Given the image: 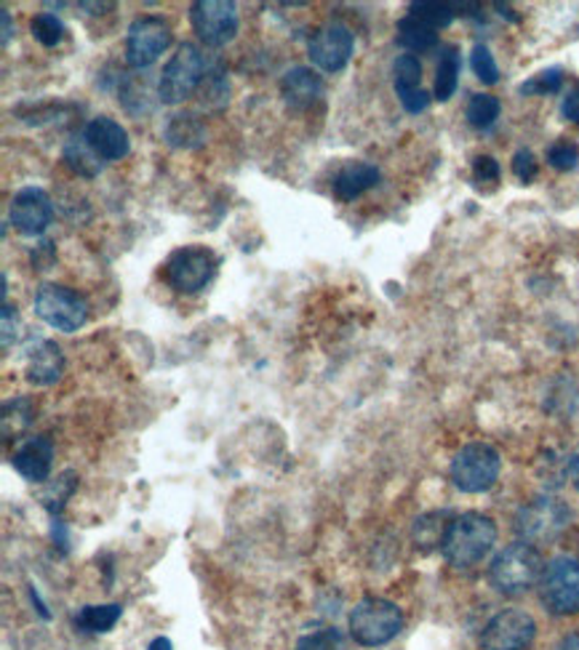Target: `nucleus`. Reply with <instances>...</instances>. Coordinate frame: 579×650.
Instances as JSON below:
<instances>
[{"label": "nucleus", "instance_id": "obj_1", "mask_svg": "<svg viewBox=\"0 0 579 650\" xmlns=\"http://www.w3.org/2000/svg\"><path fill=\"white\" fill-rule=\"evenodd\" d=\"M496 544V526L492 517L465 513L451 520L444 541V558L455 568H473L492 552Z\"/></svg>", "mask_w": 579, "mask_h": 650}, {"label": "nucleus", "instance_id": "obj_2", "mask_svg": "<svg viewBox=\"0 0 579 650\" xmlns=\"http://www.w3.org/2000/svg\"><path fill=\"white\" fill-rule=\"evenodd\" d=\"M545 563L543 554L537 552V547L518 541V544H510L502 549L500 554L489 565V582L496 592L502 595H524L532 590L534 584L543 579Z\"/></svg>", "mask_w": 579, "mask_h": 650}, {"label": "nucleus", "instance_id": "obj_3", "mask_svg": "<svg viewBox=\"0 0 579 650\" xmlns=\"http://www.w3.org/2000/svg\"><path fill=\"white\" fill-rule=\"evenodd\" d=\"M401 629H404V614L385 597L361 599L350 614V635L363 648L387 646Z\"/></svg>", "mask_w": 579, "mask_h": 650}, {"label": "nucleus", "instance_id": "obj_4", "mask_svg": "<svg viewBox=\"0 0 579 650\" xmlns=\"http://www.w3.org/2000/svg\"><path fill=\"white\" fill-rule=\"evenodd\" d=\"M206 75H209V69H206L200 48L193 43H182L163 67L159 78V99L163 104H182L204 86Z\"/></svg>", "mask_w": 579, "mask_h": 650}, {"label": "nucleus", "instance_id": "obj_5", "mask_svg": "<svg viewBox=\"0 0 579 650\" xmlns=\"http://www.w3.org/2000/svg\"><path fill=\"white\" fill-rule=\"evenodd\" d=\"M502 459L496 448L489 443H470L459 448L457 456L451 459V480L462 494H483L494 488L500 480Z\"/></svg>", "mask_w": 579, "mask_h": 650}, {"label": "nucleus", "instance_id": "obj_6", "mask_svg": "<svg viewBox=\"0 0 579 650\" xmlns=\"http://www.w3.org/2000/svg\"><path fill=\"white\" fill-rule=\"evenodd\" d=\"M219 267V258L211 249L206 245H185V249H176L172 256L166 258V273L168 286L179 294H198L214 280Z\"/></svg>", "mask_w": 579, "mask_h": 650}, {"label": "nucleus", "instance_id": "obj_7", "mask_svg": "<svg viewBox=\"0 0 579 650\" xmlns=\"http://www.w3.org/2000/svg\"><path fill=\"white\" fill-rule=\"evenodd\" d=\"M571 522V509L553 496L528 502L515 517V531L526 544H550L561 536Z\"/></svg>", "mask_w": 579, "mask_h": 650}, {"label": "nucleus", "instance_id": "obj_8", "mask_svg": "<svg viewBox=\"0 0 579 650\" xmlns=\"http://www.w3.org/2000/svg\"><path fill=\"white\" fill-rule=\"evenodd\" d=\"M35 312L46 326L62 333H75L86 326L88 301L67 286H41L35 294Z\"/></svg>", "mask_w": 579, "mask_h": 650}, {"label": "nucleus", "instance_id": "obj_9", "mask_svg": "<svg viewBox=\"0 0 579 650\" xmlns=\"http://www.w3.org/2000/svg\"><path fill=\"white\" fill-rule=\"evenodd\" d=\"M539 597L550 614H579V560L556 558L545 565L539 579Z\"/></svg>", "mask_w": 579, "mask_h": 650}, {"label": "nucleus", "instance_id": "obj_10", "mask_svg": "<svg viewBox=\"0 0 579 650\" xmlns=\"http://www.w3.org/2000/svg\"><path fill=\"white\" fill-rule=\"evenodd\" d=\"M174 35L166 19L136 16L125 35V62L134 69H148L161 59V54L172 46Z\"/></svg>", "mask_w": 579, "mask_h": 650}, {"label": "nucleus", "instance_id": "obj_11", "mask_svg": "<svg viewBox=\"0 0 579 650\" xmlns=\"http://www.w3.org/2000/svg\"><path fill=\"white\" fill-rule=\"evenodd\" d=\"M190 24L206 46L222 48L238 35V5L232 0H198L190 9Z\"/></svg>", "mask_w": 579, "mask_h": 650}, {"label": "nucleus", "instance_id": "obj_12", "mask_svg": "<svg viewBox=\"0 0 579 650\" xmlns=\"http://www.w3.org/2000/svg\"><path fill=\"white\" fill-rule=\"evenodd\" d=\"M537 635V624L526 610H502L483 627L481 648L483 650H526Z\"/></svg>", "mask_w": 579, "mask_h": 650}, {"label": "nucleus", "instance_id": "obj_13", "mask_svg": "<svg viewBox=\"0 0 579 650\" xmlns=\"http://www.w3.org/2000/svg\"><path fill=\"white\" fill-rule=\"evenodd\" d=\"M9 219L22 235L37 238L48 230V224L54 222V203L48 198L46 189L41 187H22L11 198L9 206Z\"/></svg>", "mask_w": 579, "mask_h": 650}, {"label": "nucleus", "instance_id": "obj_14", "mask_svg": "<svg viewBox=\"0 0 579 650\" xmlns=\"http://www.w3.org/2000/svg\"><path fill=\"white\" fill-rule=\"evenodd\" d=\"M352 48H356V35L350 33V27L334 22L313 35L307 54H310L313 67H318L320 73H339L348 67Z\"/></svg>", "mask_w": 579, "mask_h": 650}, {"label": "nucleus", "instance_id": "obj_15", "mask_svg": "<svg viewBox=\"0 0 579 650\" xmlns=\"http://www.w3.org/2000/svg\"><path fill=\"white\" fill-rule=\"evenodd\" d=\"M393 84H395V93H398L401 104H404L406 112L419 115V112L427 110V104H430V93L422 88V65L417 56L404 54L395 59Z\"/></svg>", "mask_w": 579, "mask_h": 650}, {"label": "nucleus", "instance_id": "obj_16", "mask_svg": "<svg viewBox=\"0 0 579 650\" xmlns=\"http://www.w3.org/2000/svg\"><path fill=\"white\" fill-rule=\"evenodd\" d=\"M88 147L94 150V153L99 155V161H123L125 155H129L131 150V142H129V134H125V129L118 120L112 118H94L91 123L86 125L84 131Z\"/></svg>", "mask_w": 579, "mask_h": 650}, {"label": "nucleus", "instance_id": "obj_17", "mask_svg": "<svg viewBox=\"0 0 579 650\" xmlns=\"http://www.w3.org/2000/svg\"><path fill=\"white\" fill-rule=\"evenodd\" d=\"M65 374V355L54 342H35L24 355V376L35 387H52Z\"/></svg>", "mask_w": 579, "mask_h": 650}, {"label": "nucleus", "instance_id": "obj_18", "mask_svg": "<svg viewBox=\"0 0 579 650\" xmlns=\"http://www.w3.org/2000/svg\"><path fill=\"white\" fill-rule=\"evenodd\" d=\"M11 464L14 470L30 483H43L52 475V464H54V443L52 438H30L24 440L22 445L17 448L14 456H11Z\"/></svg>", "mask_w": 579, "mask_h": 650}, {"label": "nucleus", "instance_id": "obj_19", "mask_svg": "<svg viewBox=\"0 0 579 650\" xmlns=\"http://www.w3.org/2000/svg\"><path fill=\"white\" fill-rule=\"evenodd\" d=\"M281 93L292 110H310L324 97V80L313 67H292L283 75Z\"/></svg>", "mask_w": 579, "mask_h": 650}, {"label": "nucleus", "instance_id": "obj_20", "mask_svg": "<svg viewBox=\"0 0 579 650\" xmlns=\"http://www.w3.org/2000/svg\"><path fill=\"white\" fill-rule=\"evenodd\" d=\"M376 185H380V168H376L374 163L363 161H352L348 166H342L331 181L334 195H337L342 203L361 198L363 192H369V189Z\"/></svg>", "mask_w": 579, "mask_h": 650}, {"label": "nucleus", "instance_id": "obj_21", "mask_svg": "<svg viewBox=\"0 0 579 650\" xmlns=\"http://www.w3.org/2000/svg\"><path fill=\"white\" fill-rule=\"evenodd\" d=\"M451 520H455V517L449 513H427L417 517L412 531L414 544H417V549H422V552H433V549L444 547Z\"/></svg>", "mask_w": 579, "mask_h": 650}, {"label": "nucleus", "instance_id": "obj_22", "mask_svg": "<svg viewBox=\"0 0 579 650\" xmlns=\"http://www.w3.org/2000/svg\"><path fill=\"white\" fill-rule=\"evenodd\" d=\"M459 69H462V54H459V48L444 46L436 67V91H433L438 102H449L455 97L459 86Z\"/></svg>", "mask_w": 579, "mask_h": 650}, {"label": "nucleus", "instance_id": "obj_23", "mask_svg": "<svg viewBox=\"0 0 579 650\" xmlns=\"http://www.w3.org/2000/svg\"><path fill=\"white\" fill-rule=\"evenodd\" d=\"M398 43L406 52H430L438 46V30H433L430 24H425L417 16L406 14L398 22Z\"/></svg>", "mask_w": 579, "mask_h": 650}, {"label": "nucleus", "instance_id": "obj_24", "mask_svg": "<svg viewBox=\"0 0 579 650\" xmlns=\"http://www.w3.org/2000/svg\"><path fill=\"white\" fill-rule=\"evenodd\" d=\"M121 614H123V608L116 603L86 605V608H80L78 616H75V624H78L84 632H91V635L110 632V629L118 624V618H121Z\"/></svg>", "mask_w": 579, "mask_h": 650}, {"label": "nucleus", "instance_id": "obj_25", "mask_svg": "<svg viewBox=\"0 0 579 650\" xmlns=\"http://www.w3.org/2000/svg\"><path fill=\"white\" fill-rule=\"evenodd\" d=\"M166 139L174 147H198V144L204 142V123H200L198 115H193V112H179V115L168 120Z\"/></svg>", "mask_w": 579, "mask_h": 650}, {"label": "nucleus", "instance_id": "obj_26", "mask_svg": "<svg viewBox=\"0 0 579 650\" xmlns=\"http://www.w3.org/2000/svg\"><path fill=\"white\" fill-rule=\"evenodd\" d=\"M65 163L73 168L78 176H86V179H94L102 172V163H99V155L88 147L86 136L70 139L65 147Z\"/></svg>", "mask_w": 579, "mask_h": 650}, {"label": "nucleus", "instance_id": "obj_27", "mask_svg": "<svg viewBox=\"0 0 579 650\" xmlns=\"http://www.w3.org/2000/svg\"><path fill=\"white\" fill-rule=\"evenodd\" d=\"M500 99L492 97V93H473L468 107H465V118H468V123L473 129L489 131L496 123V118H500Z\"/></svg>", "mask_w": 579, "mask_h": 650}, {"label": "nucleus", "instance_id": "obj_28", "mask_svg": "<svg viewBox=\"0 0 579 650\" xmlns=\"http://www.w3.org/2000/svg\"><path fill=\"white\" fill-rule=\"evenodd\" d=\"M75 488H78V475H75V472H70V470L62 472V475L56 477L46 491H43V496H41L43 507H46L48 513L56 517L62 513V509H65V502L73 496Z\"/></svg>", "mask_w": 579, "mask_h": 650}, {"label": "nucleus", "instance_id": "obj_29", "mask_svg": "<svg viewBox=\"0 0 579 650\" xmlns=\"http://www.w3.org/2000/svg\"><path fill=\"white\" fill-rule=\"evenodd\" d=\"M408 14L430 24L433 30H440L449 27L451 19H455V5L440 3V0H419V3L408 5Z\"/></svg>", "mask_w": 579, "mask_h": 650}, {"label": "nucleus", "instance_id": "obj_30", "mask_svg": "<svg viewBox=\"0 0 579 650\" xmlns=\"http://www.w3.org/2000/svg\"><path fill=\"white\" fill-rule=\"evenodd\" d=\"M564 86V69L561 67H547L543 73L532 75L526 84H521V93L524 97H547V93H558Z\"/></svg>", "mask_w": 579, "mask_h": 650}, {"label": "nucleus", "instance_id": "obj_31", "mask_svg": "<svg viewBox=\"0 0 579 650\" xmlns=\"http://www.w3.org/2000/svg\"><path fill=\"white\" fill-rule=\"evenodd\" d=\"M30 30H33V37L41 46L46 48H54L59 46L62 37H65V24L59 22V16L56 14H37L33 22H30Z\"/></svg>", "mask_w": 579, "mask_h": 650}, {"label": "nucleus", "instance_id": "obj_32", "mask_svg": "<svg viewBox=\"0 0 579 650\" xmlns=\"http://www.w3.org/2000/svg\"><path fill=\"white\" fill-rule=\"evenodd\" d=\"M547 163H550L556 172H575L579 166V147L575 142H569V139H561V142L547 147Z\"/></svg>", "mask_w": 579, "mask_h": 650}, {"label": "nucleus", "instance_id": "obj_33", "mask_svg": "<svg viewBox=\"0 0 579 650\" xmlns=\"http://www.w3.org/2000/svg\"><path fill=\"white\" fill-rule=\"evenodd\" d=\"M470 67H473V73L478 75L481 84L494 86L496 80H500V67H496L494 54L489 52V46H483V43H478L473 54H470Z\"/></svg>", "mask_w": 579, "mask_h": 650}, {"label": "nucleus", "instance_id": "obj_34", "mask_svg": "<svg viewBox=\"0 0 579 650\" xmlns=\"http://www.w3.org/2000/svg\"><path fill=\"white\" fill-rule=\"evenodd\" d=\"M228 93H230V86H228V78H225L222 69L206 75L204 102H219V107H222L225 102H228Z\"/></svg>", "mask_w": 579, "mask_h": 650}, {"label": "nucleus", "instance_id": "obj_35", "mask_svg": "<svg viewBox=\"0 0 579 650\" xmlns=\"http://www.w3.org/2000/svg\"><path fill=\"white\" fill-rule=\"evenodd\" d=\"M297 650H339L337 629H320V632L305 635L297 642Z\"/></svg>", "mask_w": 579, "mask_h": 650}, {"label": "nucleus", "instance_id": "obj_36", "mask_svg": "<svg viewBox=\"0 0 579 650\" xmlns=\"http://www.w3.org/2000/svg\"><path fill=\"white\" fill-rule=\"evenodd\" d=\"M500 163L492 155H478L473 161V179L478 187L494 185V181H500Z\"/></svg>", "mask_w": 579, "mask_h": 650}, {"label": "nucleus", "instance_id": "obj_37", "mask_svg": "<svg viewBox=\"0 0 579 650\" xmlns=\"http://www.w3.org/2000/svg\"><path fill=\"white\" fill-rule=\"evenodd\" d=\"M11 419H14V434L22 432V429H28L30 421H33V408H30V403L28 400L6 403L3 421H11Z\"/></svg>", "mask_w": 579, "mask_h": 650}, {"label": "nucleus", "instance_id": "obj_38", "mask_svg": "<svg viewBox=\"0 0 579 650\" xmlns=\"http://www.w3.org/2000/svg\"><path fill=\"white\" fill-rule=\"evenodd\" d=\"M513 174L518 176L524 185H528V181L537 176V157H534L532 150H518L513 157Z\"/></svg>", "mask_w": 579, "mask_h": 650}, {"label": "nucleus", "instance_id": "obj_39", "mask_svg": "<svg viewBox=\"0 0 579 650\" xmlns=\"http://www.w3.org/2000/svg\"><path fill=\"white\" fill-rule=\"evenodd\" d=\"M3 350H11V344L17 342V328H19V315H17V307H11L9 301L3 305Z\"/></svg>", "mask_w": 579, "mask_h": 650}, {"label": "nucleus", "instance_id": "obj_40", "mask_svg": "<svg viewBox=\"0 0 579 650\" xmlns=\"http://www.w3.org/2000/svg\"><path fill=\"white\" fill-rule=\"evenodd\" d=\"M561 115L569 120V123L579 125V84H575L566 91L564 102H561Z\"/></svg>", "mask_w": 579, "mask_h": 650}, {"label": "nucleus", "instance_id": "obj_41", "mask_svg": "<svg viewBox=\"0 0 579 650\" xmlns=\"http://www.w3.org/2000/svg\"><path fill=\"white\" fill-rule=\"evenodd\" d=\"M569 477H571V483H575V488L579 491V445L569 456Z\"/></svg>", "mask_w": 579, "mask_h": 650}, {"label": "nucleus", "instance_id": "obj_42", "mask_svg": "<svg viewBox=\"0 0 579 650\" xmlns=\"http://www.w3.org/2000/svg\"><path fill=\"white\" fill-rule=\"evenodd\" d=\"M0 19H3V46H9L11 33H14V27H11V14L3 9V11H0Z\"/></svg>", "mask_w": 579, "mask_h": 650}, {"label": "nucleus", "instance_id": "obj_43", "mask_svg": "<svg viewBox=\"0 0 579 650\" xmlns=\"http://www.w3.org/2000/svg\"><path fill=\"white\" fill-rule=\"evenodd\" d=\"M556 650H579V632L564 637V640L556 646Z\"/></svg>", "mask_w": 579, "mask_h": 650}, {"label": "nucleus", "instance_id": "obj_44", "mask_svg": "<svg viewBox=\"0 0 579 650\" xmlns=\"http://www.w3.org/2000/svg\"><path fill=\"white\" fill-rule=\"evenodd\" d=\"M148 650H174V646H172V640H168V637H155V640L150 642Z\"/></svg>", "mask_w": 579, "mask_h": 650}]
</instances>
